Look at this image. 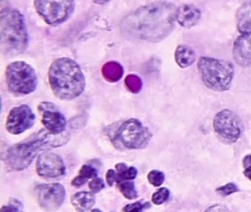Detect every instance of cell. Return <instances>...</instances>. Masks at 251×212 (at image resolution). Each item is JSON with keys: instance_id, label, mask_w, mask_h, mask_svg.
<instances>
[{"instance_id": "obj_1", "label": "cell", "mask_w": 251, "mask_h": 212, "mask_svg": "<svg viewBox=\"0 0 251 212\" xmlns=\"http://www.w3.org/2000/svg\"><path fill=\"white\" fill-rule=\"evenodd\" d=\"M177 9L172 2L161 1L143 5L123 18L122 32L131 38L160 42L175 29Z\"/></svg>"}, {"instance_id": "obj_2", "label": "cell", "mask_w": 251, "mask_h": 212, "mask_svg": "<svg viewBox=\"0 0 251 212\" xmlns=\"http://www.w3.org/2000/svg\"><path fill=\"white\" fill-rule=\"evenodd\" d=\"M48 79L52 92L62 100L78 98L86 87L83 71L72 58H60L54 61L49 66Z\"/></svg>"}, {"instance_id": "obj_3", "label": "cell", "mask_w": 251, "mask_h": 212, "mask_svg": "<svg viewBox=\"0 0 251 212\" xmlns=\"http://www.w3.org/2000/svg\"><path fill=\"white\" fill-rule=\"evenodd\" d=\"M69 139L65 135L52 134L42 129L20 143L9 148L6 161L12 170L22 171L32 163L39 152L64 145Z\"/></svg>"}, {"instance_id": "obj_4", "label": "cell", "mask_w": 251, "mask_h": 212, "mask_svg": "<svg viewBox=\"0 0 251 212\" xmlns=\"http://www.w3.org/2000/svg\"><path fill=\"white\" fill-rule=\"evenodd\" d=\"M1 48L6 55L22 53L28 45V33L20 11L7 8L0 13Z\"/></svg>"}, {"instance_id": "obj_5", "label": "cell", "mask_w": 251, "mask_h": 212, "mask_svg": "<svg viewBox=\"0 0 251 212\" xmlns=\"http://www.w3.org/2000/svg\"><path fill=\"white\" fill-rule=\"evenodd\" d=\"M197 67L203 82L210 90L224 92L232 86L235 69L229 61L202 56L198 60Z\"/></svg>"}, {"instance_id": "obj_6", "label": "cell", "mask_w": 251, "mask_h": 212, "mask_svg": "<svg viewBox=\"0 0 251 212\" xmlns=\"http://www.w3.org/2000/svg\"><path fill=\"white\" fill-rule=\"evenodd\" d=\"M236 28L239 35L233 45L235 62L244 68L251 66V2H245L236 14Z\"/></svg>"}, {"instance_id": "obj_7", "label": "cell", "mask_w": 251, "mask_h": 212, "mask_svg": "<svg viewBox=\"0 0 251 212\" xmlns=\"http://www.w3.org/2000/svg\"><path fill=\"white\" fill-rule=\"evenodd\" d=\"M7 86L16 95H29L36 89L38 78L31 65L24 61H14L5 72Z\"/></svg>"}, {"instance_id": "obj_8", "label": "cell", "mask_w": 251, "mask_h": 212, "mask_svg": "<svg viewBox=\"0 0 251 212\" xmlns=\"http://www.w3.org/2000/svg\"><path fill=\"white\" fill-rule=\"evenodd\" d=\"M152 133L139 119H127L119 127L116 138L125 147L137 150L146 147L152 139Z\"/></svg>"}, {"instance_id": "obj_9", "label": "cell", "mask_w": 251, "mask_h": 212, "mask_svg": "<svg viewBox=\"0 0 251 212\" xmlns=\"http://www.w3.org/2000/svg\"><path fill=\"white\" fill-rule=\"evenodd\" d=\"M213 128L220 140L233 144L237 142L242 134V122L235 112L224 109L215 115Z\"/></svg>"}, {"instance_id": "obj_10", "label": "cell", "mask_w": 251, "mask_h": 212, "mask_svg": "<svg viewBox=\"0 0 251 212\" xmlns=\"http://www.w3.org/2000/svg\"><path fill=\"white\" fill-rule=\"evenodd\" d=\"M37 13L49 25L66 22L75 11L73 1H34Z\"/></svg>"}, {"instance_id": "obj_11", "label": "cell", "mask_w": 251, "mask_h": 212, "mask_svg": "<svg viewBox=\"0 0 251 212\" xmlns=\"http://www.w3.org/2000/svg\"><path fill=\"white\" fill-rule=\"evenodd\" d=\"M38 202L48 212L58 210L64 202L66 189L61 183L42 184L36 187Z\"/></svg>"}, {"instance_id": "obj_12", "label": "cell", "mask_w": 251, "mask_h": 212, "mask_svg": "<svg viewBox=\"0 0 251 212\" xmlns=\"http://www.w3.org/2000/svg\"><path fill=\"white\" fill-rule=\"evenodd\" d=\"M35 116L28 105H21L13 108L7 117V130L11 134L24 133L33 126Z\"/></svg>"}, {"instance_id": "obj_13", "label": "cell", "mask_w": 251, "mask_h": 212, "mask_svg": "<svg viewBox=\"0 0 251 212\" xmlns=\"http://www.w3.org/2000/svg\"><path fill=\"white\" fill-rule=\"evenodd\" d=\"M38 111L42 114V124L47 130L55 135H62L65 131L66 118L54 104L42 102L38 105Z\"/></svg>"}, {"instance_id": "obj_14", "label": "cell", "mask_w": 251, "mask_h": 212, "mask_svg": "<svg viewBox=\"0 0 251 212\" xmlns=\"http://www.w3.org/2000/svg\"><path fill=\"white\" fill-rule=\"evenodd\" d=\"M36 171L38 176L42 177L54 179L64 176L66 166L59 155L47 152L38 156L36 162Z\"/></svg>"}, {"instance_id": "obj_15", "label": "cell", "mask_w": 251, "mask_h": 212, "mask_svg": "<svg viewBox=\"0 0 251 212\" xmlns=\"http://www.w3.org/2000/svg\"><path fill=\"white\" fill-rule=\"evenodd\" d=\"M201 16V10L191 4H183L177 9L176 22L186 29H190L198 25Z\"/></svg>"}, {"instance_id": "obj_16", "label": "cell", "mask_w": 251, "mask_h": 212, "mask_svg": "<svg viewBox=\"0 0 251 212\" xmlns=\"http://www.w3.org/2000/svg\"><path fill=\"white\" fill-rule=\"evenodd\" d=\"M175 60L178 66L185 69L196 61V52L187 45H179L175 49Z\"/></svg>"}, {"instance_id": "obj_17", "label": "cell", "mask_w": 251, "mask_h": 212, "mask_svg": "<svg viewBox=\"0 0 251 212\" xmlns=\"http://www.w3.org/2000/svg\"><path fill=\"white\" fill-rule=\"evenodd\" d=\"M71 203L79 212H86L95 204V197L92 193L80 192L72 196Z\"/></svg>"}, {"instance_id": "obj_18", "label": "cell", "mask_w": 251, "mask_h": 212, "mask_svg": "<svg viewBox=\"0 0 251 212\" xmlns=\"http://www.w3.org/2000/svg\"><path fill=\"white\" fill-rule=\"evenodd\" d=\"M102 74L106 81L111 82H117L123 78L124 69L119 63L110 61L103 65Z\"/></svg>"}, {"instance_id": "obj_19", "label": "cell", "mask_w": 251, "mask_h": 212, "mask_svg": "<svg viewBox=\"0 0 251 212\" xmlns=\"http://www.w3.org/2000/svg\"><path fill=\"white\" fill-rule=\"evenodd\" d=\"M116 169L118 171V173L117 174V179H116L117 183H121L122 180H133V179H136L138 174V171L136 168L133 166L127 167V165L123 163L116 164Z\"/></svg>"}, {"instance_id": "obj_20", "label": "cell", "mask_w": 251, "mask_h": 212, "mask_svg": "<svg viewBox=\"0 0 251 212\" xmlns=\"http://www.w3.org/2000/svg\"><path fill=\"white\" fill-rule=\"evenodd\" d=\"M125 83L127 89L133 94L140 93L142 89V81L136 75H127L125 79Z\"/></svg>"}, {"instance_id": "obj_21", "label": "cell", "mask_w": 251, "mask_h": 212, "mask_svg": "<svg viewBox=\"0 0 251 212\" xmlns=\"http://www.w3.org/2000/svg\"><path fill=\"white\" fill-rule=\"evenodd\" d=\"M118 186L122 194L128 200H133L138 197V193L133 182H121L119 183Z\"/></svg>"}, {"instance_id": "obj_22", "label": "cell", "mask_w": 251, "mask_h": 212, "mask_svg": "<svg viewBox=\"0 0 251 212\" xmlns=\"http://www.w3.org/2000/svg\"><path fill=\"white\" fill-rule=\"evenodd\" d=\"M147 179L149 183L153 186L158 187L161 186L165 180V176L164 173L159 170H152L147 175Z\"/></svg>"}, {"instance_id": "obj_23", "label": "cell", "mask_w": 251, "mask_h": 212, "mask_svg": "<svg viewBox=\"0 0 251 212\" xmlns=\"http://www.w3.org/2000/svg\"><path fill=\"white\" fill-rule=\"evenodd\" d=\"M170 197V190L167 188L163 187L158 189L152 196V201L154 204L161 205L165 203Z\"/></svg>"}, {"instance_id": "obj_24", "label": "cell", "mask_w": 251, "mask_h": 212, "mask_svg": "<svg viewBox=\"0 0 251 212\" xmlns=\"http://www.w3.org/2000/svg\"><path fill=\"white\" fill-rule=\"evenodd\" d=\"M239 191V187H238L236 183H228L227 184L224 185V186L218 187L216 189V193L220 195V196L225 197V196H231V194L237 193Z\"/></svg>"}, {"instance_id": "obj_25", "label": "cell", "mask_w": 251, "mask_h": 212, "mask_svg": "<svg viewBox=\"0 0 251 212\" xmlns=\"http://www.w3.org/2000/svg\"><path fill=\"white\" fill-rule=\"evenodd\" d=\"M150 207L149 202L138 201L131 204L127 205L123 209L124 212H143V211L147 208Z\"/></svg>"}, {"instance_id": "obj_26", "label": "cell", "mask_w": 251, "mask_h": 212, "mask_svg": "<svg viewBox=\"0 0 251 212\" xmlns=\"http://www.w3.org/2000/svg\"><path fill=\"white\" fill-rule=\"evenodd\" d=\"M80 176L86 179H94L97 177L96 169L91 165H83L80 170Z\"/></svg>"}, {"instance_id": "obj_27", "label": "cell", "mask_w": 251, "mask_h": 212, "mask_svg": "<svg viewBox=\"0 0 251 212\" xmlns=\"http://www.w3.org/2000/svg\"><path fill=\"white\" fill-rule=\"evenodd\" d=\"M89 186L92 193L95 194V193H99L102 189H104L105 183L103 179L96 178V179H93V180L89 183Z\"/></svg>"}, {"instance_id": "obj_28", "label": "cell", "mask_w": 251, "mask_h": 212, "mask_svg": "<svg viewBox=\"0 0 251 212\" xmlns=\"http://www.w3.org/2000/svg\"><path fill=\"white\" fill-rule=\"evenodd\" d=\"M205 212H231V211L224 205L216 204L208 207Z\"/></svg>"}, {"instance_id": "obj_29", "label": "cell", "mask_w": 251, "mask_h": 212, "mask_svg": "<svg viewBox=\"0 0 251 212\" xmlns=\"http://www.w3.org/2000/svg\"><path fill=\"white\" fill-rule=\"evenodd\" d=\"M117 179V173L113 169H109L106 173V181L110 186H113V183Z\"/></svg>"}, {"instance_id": "obj_30", "label": "cell", "mask_w": 251, "mask_h": 212, "mask_svg": "<svg viewBox=\"0 0 251 212\" xmlns=\"http://www.w3.org/2000/svg\"><path fill=\"white\" fill-rule=\"evenodd\" d=\"M86 181H87V179H85L83 176H78L75 177V179L72 180V184L74 186L79 187V186L84 184Z\"/></svg>"}, {"instance_id": "obj_31", "label": "cell", "mask_w": 251, "mask_h": 212, "mask_svg": "<svg viewBox=\"0 0 251 212\" xmlns=\"http://www.w3.org/2000/svg\"><path fill=\"white\" fill-rule=\"evenodd\" d=\"M0 212H19V209L16 206L11 204L8 206H2Z\"/></svg>"}, {"instance_id": "obj_32", "label": "cell", "mask_w": 251, "mask_h": 212, "mask_svg": "<svg viewBox=\"0 0 251 212\" xmlns=\"http://www.w3.org/2000/svg\"><path fill=\"white\" fill-rule=\"evenodd\" d=\"M242 164H243L244 167H248V166H251V154L247 155L245 156L242 161Z\"/></svg>"}, {"instance_id": "obj_33", "label": "cell", "mask_w": 251, "mask_h": 212, "mask_svg": "<svg viewBox=\"0 0 251 212\" xmlns=\"http://www.w3.org/2000/svg\"><path fill=\"white\" fill-rule=\"evenodd\" d=\"M244 176L251 180V166H248V167L245 168V170L243 171Z\"/></svg>"}, {"instance_id": "obj_34", "label": "cell", "mask_w": 251, "mask_h": 212, "mask_svg": "<svg viewBox=\"0 0 251 212\" xmlns=\"http://www.w3.org/2000/svg\"><path fill=\"white\" fill-rule=\"evenodd\" d=\"M92 212H102L101 211L99 210V209H93L92 211Z\"/></svg>"}]
</instances>
